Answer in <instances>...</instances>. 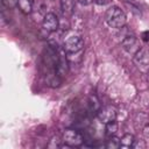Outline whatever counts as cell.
I'll use <instances>...</instances> for the list:
<instances>
[{
  "mask_svg": "<svg viewBox=\"0 0 149 149\" xmlns=\"http://www.w3.org/2000/svg\"><path fill=\"white\" fill-rule=\"evenodd\" d=\"M61 2V9L65 16H71L74 12L76 2L74 0H59Z\"/></svg>",
  "mask_w": 149,
  "mask_h": 149,
  "instance_id": "cell-10",
  "label": "cell"
},
{
  "mask_svg": "<svg viewBox=\"0 0 149 149\" xmlns=\"http://www.w3.org/2000/svg\"><path fill=\"white\" fill-rule=\"evenodd\" d=\"M147 80H148V83H149V69H148V71H147Z\"/></svg>",
  "mask_w": 149,
  "mask_h": 149,
  "instance_id": "cell-21",
  "label": "cell"
},
{
  "mask_svg": "<svg viewBox=\"0 0 149 149\" xmlns=\"http://www.w3.org/2000/svg\"><path fill=\"white\" fill-rule=\"evenodd\" d=\"M127 6H129V9H130L135 15L141 16V10L139 9V7H137V6H135L134 3H128V2H127Z\"/></svg>",
  "mask_w": 149,
  "mask_h": 149,
  "instance_id": "cell-17",
  "label": "cell"
},
{
  "mask_svg": "<svg viewBox=\"0 0 149 149\" xmlns=\"http://www.w3.org/2000/svg\"><path fill=\"white\" fill-rule=\"evenodd\" d=\"M63 50L65 51L66 55H74V54H79L81 52V50L84 49V41L80 36L78 35H72L70 37H68L62 45Z\"/></svg>",
  "mask_w": 149,
  "mask_h": 149,
  "instance_id": "cell-3",
  "label": "cell"
},
{
  "mask_svg": "<svg viewBox=\"0 0 149 149\" xmlns=\"http://www.w3.org/2000/svg\"><path fill=\"white\" fill-rule=\"evenodd\" d=\"M141 38H142V41H144V42H149V30H146V31H143L142 34H141Z\"/></svg>",
  "mask_w": 149,
  "mask_h": 149,
  "instance_id": "cell-18",
  "label": "cell"
},
{
  "mask_svg": "<svg viewBox=\"0 0 149 149\" xmlns=\"http://www.w3.org/2000/svg\"><path fill=\"white\" fill-rule=\"evenodd\" d=\"M44 81H45L47 86H49L51 88H57L62 85L63 78L57 72H48L44 74Z\"/></svg>",
  "mask_w": 149,
  "mask_h": 149,
  "instance_id": "cell-9",
  "label": "cell"
},
{
  "mask_svg": "<svg viewBox=\"0 0 149 149\" xmlns=\"http://www.w3.org/2000/svg\"><path fill=\"white\" fill-rule=\"evenodd\" d=\"M105 20L109 27L115 28V29H122L127 22L126 14L118 6H112L107 9L106 15H105Z\"/></svg>",
  "mask_w": 149,
  "mask_h": 149,
  "instance_id": "cell-1",
  "label": "cell"
},
{
  "mask_svg": "<svg viewBox=\"0 0 149 149\" xmlns=\"http://www.w3.org/2000/svg\"><path fill=\"white\" fill-rule=\"evenodd\" d=\"M123 1H129V2H133L134 0H123Z\"/></svg>",
  "mask_w": 149,
  "mask_h": 149,
  "instance_id": "cell-22",
  "label": "cell"
},
{
  "mask_svg": "<svg viewBox=\"0 0 149 149\" xmlns=\"http://www.w3.org/2000/svg\"><path fill=\"white\" fill-rule=\"evenodd\" d=\"M33 6H34V0H19V2H17L19 9L23 14H26V15H28V14L31 13Z\"/></svg>",
  "mask_w": 149,
  "mask_h": 149,
  "instance_id": "cell-11",
  "label": "cell"
},
{
  "mask_svg": "<svg viewBox=\"0 0 149 149\" xmlns=\"http://www.w3.org/2000/svg\"><path fill=\"white\" fill-rule=\"evenodd\" d=\"M95 116L98 118V120L100 122L107 123L109 121L116 120L118 112H116V108L113 107V106H104V107H100L99 108V111L97 112Z\"/></svg>",
  "mask_w": 149,
  "mask_h": 149,
  "instance_id": "cell-6",
  "label": "cell"
},
{
  "mask_svg": "<svg viewBox=\"0 0 149 149\" xmlns=\"http://www.w3.org/2000/svg\"><path fill=\"white\" fill-rule=\"evenodd\" d=\"M62 141L68 147H80L84 144L85 139L83 133L77 128H66L63 133Z\"/></svg>",
  "mask_w": 149,
  "mask_h": 149,
  "instance_id": "cell-2",
  "label": "cell"
},
{
  "mask_svg": "<svg viewBox=\"0 0 149 149\" xmlns=\"http://www.w3.org/2000/svg\"><path fill=\"white\" fill-rule=\"evenodd\" d=\"M118 132V122L116 120H113V121H109L107 123H105V134L106 136H113L115 135Z\"/></svg>",
  "mask_w": 149,
  "mask_h": 149,
  "instance_id": "cell-13",
  "label": "cell"
},
{
  "mask_svg": "<svg viewBox=\"0 0 149 149\" xmlns=\"http://www.w3.org/2000/svg\"><path fill=\"white\" fill-rule=\"evenodd\" d=\"M121 47H122V49L126 52H128L129 55H133L134 56L140 50L141 44H140V41L137 40L136 36H134V35H127V36H125L122 38Z\"/></svg>",
  "mask_w": 149,
  "mask_h": 149,
  "instance_id": "cell-5",
  "label": "cell"
},
{
  "mask_svg": "<svg viewBox=\"0 0 149 149\" xmlns=\"http://www.w3.org/2000/svg\"><path fill=\"white\" fill-rule=\"evenodd\" d=\"M78 2H79L80 5H84V6H88V5H91L92 2H94V0H78Z\"/></svg>",
  "mask_w": 149,
  "mask_h": 149,
  "instance_id": "cell-19",
  "label": "cell"
},
{
  "mask_svg": "<svg viewBox=\"0 0 149 149\" xmlns=\"http://www.w3.org/2000/svg\"><path fill=\"white\" fill-rule=\"evenodd\" d=\"M2 6L7 9H13L15 7H17V2L19 0H1Z\"/></svg>",
  "mask_w": 149,
  "mask_h": 149,
  "instance_id": "cell-16",
  "label": "cell"
},
{
  "mask_svg": "<svg viewBox=\"0 0 149 149\" xmlns=\"http://www.w3.org/2000/svg\"><path fill=\"white\" fill-rule=\"evenodd\" d=\"M121 144H120V139L116 137L115 135L113 136H109L107 142L105 143V148H108V149H116V148H120Z\"/></svg>",
  "mask_w": 149,
  "mask_h": 149,
  "instance_id": "cell-15",
  "label": "cell"
},
{
  "mask_svg": "<svg viewBox=\"0 0 149 149\" xmlns=\"http://www.w3.org/2000/svg\"><path fill=\"white\" fill-rule=\"evenodd\" d=\"M133 62L143 72H147L149 69V47H141L140 50L133 56Z\"/></svg>",
  "mask_w": 149,
  "mask_h": 149,
  "instance_id": "cell-4",
  "label": "cell"
},
{
  "mask_svg": "<svg viewBox=\"0 0 149 149\" xmlns=\"http://www.w3.org/2000/svg\"><path fill=\"white\" fill-rule=\"evenodd\" d=\"M56 72L62 78L65 77L69 72V59L65 56V51L63 50V48H62V50H59V57H58V62L56 65Z\"/></svg>",
  "mask_w": 149,
  "mask_h": 149,
  "instance_id": "cell-8",
  "label": "cell"
},
{
  "mask_svg": "<svg viewBox=\"0 0 149 149\" xmlns=\"http://www.w3.org/2000/svg\"><path fill=\"white\" fill-rule=\"evenodd\" d=\"M58 27H59V21H58V17L56 16V14L47 13L42 21V28L47 33H55V31H57Z\"/></svg>",
  "mask_w": 149,
  "mask_h": 149,
  "instance_id": "cell-7",
  "label": "cell"
},
{
  "mask_svg": "<svg viewBox=\"0 0 149 149\" xmlns=\"http://www.w3.org/2000/svg\"><path fill=\"white\" fill-rule=\"evenodd\" d=\"M112 0H94V2L97 3V5H107V3H109Z\"/></svg>",
  "mask_w": 149,
  "mask_h": 149,
  "instance_id": "cell-20",
  "label": "cell"
},
{
  "mask_svg": "<svg viewBox=\"0 0 149 149\" xmlns=\"http://www.w3.org/2000/svg\"><path fill=\"white\" fill-rule=\"evenodd\" d=\"M100 102L98 100V98L95 95H92L90 99H88V111L90 113H93V114H97V112L99 111L100 108Z\"/></svg>",
  "mask_w": 149,
  "mask_h": 149,
  "instance_id": "cell-14",
  "label": "cell"
},
{
  "mask_svg": "<svg viewBox=\"0 0 149 149\" xmlns=\"http://www.w3.org/2000/svg\"><path fill=\"white\" fill-rule=\"evenodd\" d=\"M134 143H135V137L133 134H125L121 139H120V144L121 147H125V148H132L134 147Z\"/></svg>",
  "mask_w": 149,
  "mask_h": 149,
  "instance_id": "cell-12",
  "label": "cell"
}]
</instances>
